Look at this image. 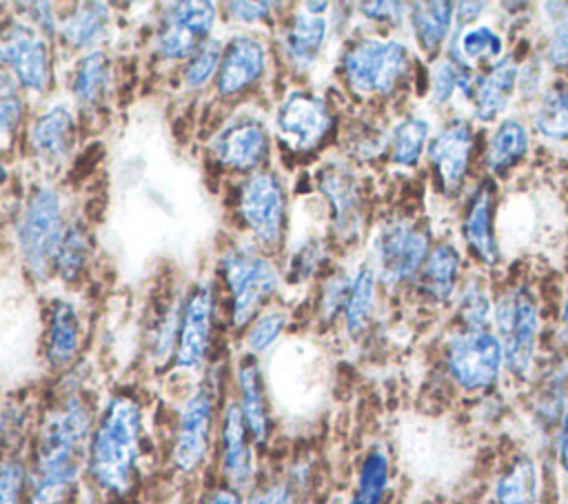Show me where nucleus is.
<instances>
[{"mask_svg": "<svg viewBox=\"0 0 568 504\" xmlns=\"http://www.w3.org/2000/svg\"><path fill=\"white\" fill-rule=\"evenodd\" d=\"M80 389L53 397L38 415L27 451V504H75L95 424Z\"/></svg>", "mask_w": 568, "mask_h": 504, "instance_id": "f257e3e1", "label": "nucleus"}, {"mask_svg": "<svg viewBox=\"0 0 568 504\" xmlns=\"http://www.w3.org/2000/svg\"><path fill=\"white\" fill-rule=\"evenodd\" d=\"M144 457V406L126 391L113 393L95 413L84 477L106 500H126Z\"/></svg>", "mask_w": 568, "mask_h": 504, "instance_id": "f03ea898", "label": "nucleus"}, {"mask_svg": "<svg viewBox=\"0 0 568 504\" xmlns=\"http://www.w3.org/2000/svg\"><path fill=\"white\" fill-rule=\"evenodd\" d=\"M226 397L220 395L217 382L206 375L180 404L171 435L169 462L180 475H195L209 462L215 446L217 422Z\"/></svg>", "mask_w": 568, "mask_h": 504, "instance_id": "7ed1b4c3", "label": "nucleus"}, {"mask_svg": "<svg viewBox=\"0 0 568 504\" xmlns=\"http://www.w3.org/2000/svg\"><path fill=\"white\" fill-rule=\"evenodd\" d=\"M220 269L231 298V326L246 331L275 293L277 271L264 255L246 244L226 249L220 258Z\"/></svg>", "mask_w": 568, "mask_h": 504, "instance_id": "20e7f679", "label": "nucleus"}, {"mask_svg": "<svg viewBox=\"0 0 568 504\" xmlns=\"http://www.w3.org/2000/svg\"><path fill=\"white\" fill-rule=\"evenodd\" d=\"M67 226L62 202L55 189L36 187L16 222V242L27 269L36 275H47L53 269Z\"/></svg>", "mask_w": 568, "mask_h": 504, "instance_id": "39448f33", "label": "nucleus"}, {"mask_svg": "<svg viewBox=\"0 0 568 504\" xmlns=\"http://www.w3.org/2000/svg\"><path fill=\"white\" fill-rule=\"evenodd\" d=\"M410 64L406 44L390 38H366L355 42L342 58L348 87L359 95L390 93Z\"/></svg>", "mask_w": 568, "mask_h": 504, "instance_id": "423d86ee", "label": "nucleus"}, {"mask_svg": "<svg viewBox=\"0 0 568 504\" xmlns=\"http://www.w3.org/2000/svg\"><path fill=\"white\" fill-rule=\"evenodd\" d=\"M497 337L504 351V369L515 377H528L535 362L539 315L526 289H513L495 306Z\"/></svg>", "mask_w": 568, "mask_h": 504, "instance_id": "0eeeda50", "label": "nucleus"}, {"mask_svg": "<svg viewBox=\"0 0 568 504\" xmlns=\"http://www.w3.org/2000/svg\"><path fill=\"white\" fill-rule=\"evenodd\" d=\"M257 446L233 397H226L215 435L217 480L246 493L262 475L257 466Z\"/></svg>", "mask_w": 568, "mask_h": 504, "instance_id": "6e6552de", "label": "nucleus"}, {"mask_svg": "<svg viewBox=\"0 0 568 504\" xmlns=\"http://www.w3.org/2000/svg\"><path fill=\"white\" fill-rule=\"evenodd\" d=\"M446 369L462 391L490 389L504 369L499 337L490 331H462L446 344Z\"/></svg>", "mask_w": 568, "mask_h": 504, "instance_id": "1a4fd4ad", "label": "nucleus"}, {"mask_svg": "<svg viewBox=\"0 0 568 504\" xmlns=\"http://www.w3.org/2000/svg\"><path fill=\"white\" fill-rule=\"evenodd\" d=\"M237 213L262 246H277L286 229V195L273 171H253L240 189Z\"/></svg>", "mask_w": 568, "mask_h": 504, "instance_id": "9d476101", "label": "nucleus"}, {"mask_svg": "<svg viewBox=\"0 0 568 504\" xmlns=\"http://www.w3.org/2000/svg\"><path fill=\"white\" fill-rule=\"evenodd\" d=\"M428 231L397 220L384 224L371 242V269L386 284H397L410 278L426 260Z\"/></svg>", "mask_w": 568, "mask_h": 504, "instance_id": "9b49d317", "label": "nucleus"}, {"mask_svg": "<svg viewBox=\"0 0 568 504\" xmlns=\"http://www.w3.org/2000/svg\"><path fill=\"white\" fill-rule=\"evenodd\" d=\"M215 324V295L209 282H200L180 309L173 369L197 373L209 364Z\"/></svg>", "mask_w": 568, "mask_h": 504, "instance_id": "f8f14e48", "label": "nucleus"}, {"mask_svg": "<svg viewBox=\"0 0 568 504\" xmlns=\"http://www.w3.org/2000/svg\"><path fill=\"white\" fill-rule=\"evenodd\" d=\"M333 118L326 100L313 91H288L275 111V131L295 153L313 151L331 131Z\"/></svg>", "mask_w": 568, "mask_h": 504, "instance_id": "ddd939ff", "label": "nucleus"}, {"mask_svg": "<svg viewBox=\"0 0 568 504\" xmlns=\"http://www.w3.org/2000/svg\"><path fill=\"white\" fill-rule=\"evenodd\" d=\"M215 20V2L189 0L166 4L158 36L155 49L166 60L191 58L202 42L209 40Z\"/></svg>", "mask_w": 568, "mask_h": 504, "instance_id": "4468645a", "label": "nucleus"}, {"mask_svg": "<svg viewBox=\"0 0 568 504\" xmlns=\"http://www.w3.org/2000/svg\"><path fill=\"white\" fill-rule=\"evenodd\" d=\"M0 64L11 67L13 78L29 91H44L51 80L49 42L40 29L11 22L0 29Z\"/></svg>", "mask_w": 568, "mask_h": 504, "instance_id": "2eb2a0df", "label": "nucleus"}, {"mask_svg": "<svg viewBox=\"0 0 568 504\" xmlns=\"http://www.w3.org/2000/svg\"><path fill=\"white\" fill-rule=\"evenodd\" d=\"M209 151L213 160L229 171H255L268 153V131L262 120L253 115L233 118L213 135Z\"/></svg>", "mask_w": 568, "mask_h": 504, "instance_id": "dca6fc26", "label": "nucleus"}, {"mask_svg": "<svg viewBox=\"0 0 568 504\" xmlns=\"http://www.w3.org/2000/svg\"><path fill=\"white\" fill-rule=\"evenodd\" d=\"M233 384H235V393L231 397L237 402L244 415V422L251 431V437L255 446L262 451L266 448L273 435V415H271V404H268L260 360L244 353L235 364Z\"/></svg>", "mask_w": 568, "mask_h": 504, "instance_id": "f3484780", "label": "nucleus"}, {"mask_svg": "<svg viewBox=\"0 0 568 504\" xmlns=\"http://www.w3.org/2000/svg\"><path fill=\"white\" fill-rule=\"evenodd\" d=\"M266 69L264 44L248 33L235 36L222 53L220 69L215 75V89L220 95L231 98L251 89Z\"/></svg>", "mask_w": 568, "mask_h": 504, "instance_id": "a211bd4d", "label": "nucleus"}, {"mask_svg": "<svg viewBox=\"0 0 568 504\" xmlns=\"http://www.w3.org/2000/svg\"><path fill=\"white\" fill-rule=\"evenodd\" d=\"M82 346V324L75 306L58 300L49 309L42 355L49 369L67 371L75 364Z\"/></svg>", "mask_w": 568, "mask_h": 504, "instance_id": "6ab92c4d", "label": "nucleus"}, {"mask_svg": "<svg viewBox=\"0 0 568 504\" xmlns=\"http://www.w3.org/2000/svg\"><path fill=\"white\" fill-rule=\"evenodd\" d=\"M473 149V131L466 120H450L428 144L433 167L446 189H457L466 175Z\"/></svg>", "mask_w": 568, "mask_h": 504, "instance_id": "aec40b11", "label": "nucleus"}, {"mask_svg": "<svg viewBox=\"0 0 568 504\" xmlns=\"http://www.w3.org/2000/svg\"><path fill=\"white\" fill-rule=\"evenodd\" d=\"M75 122L67 107H51L38 115L29 129L31 151L47 164L62 162L73 144Z\"/></svg>", "mask_w": 568, "mask_h": 504, "instance_id": "412c9836", "label": "nucleus"}, {"mask_svg": "<svg viewBox=\"0 0 568 504\" xmlns=\"http://www.w3.org/2000/svg\"><path fill=\"white\" fill-rule=\"evenodd\" d=\"M390 484V457L384 446L375 444L362 455L344 504H388Z\"/></svg>", "mask_w": 568, "mask_h": 504, "instance_id": "4be33fe9", "label": "nucleus"}, {"mask_svg": "<svg viewBox=\"0 0 568 504\" xmlns=\"http://www.w3.org/2000/svg\"><path fill=\"white\" fill-rule=\"evenodd\" d=\"M320 187L333 204L335 229L342 238H353L359 229V193L348 169L333 164L320 175Z\"/></svg>", "mask_w": 568, "mask_h": 504, "instance_id": "5701e85b", "label": "nucleus"}, {"mask_svg": "<svg viewBox=\"0 0 568 504\" xmlns=\"http://www.w3.org/2000/svg\"><path fill=\"white\" fill-rule=\"evenodd\" d=\"M324 40H326L324 16L311 13V11H297L284 31L282 49L291 67L304 71L315 62Z\"/></svg>", "mask_w": 568, "mask_h": 504, "instance_id": "b1692460", "label": "nucleus"}, {"mask_svg": "<svg viewBox=\"0 0 568 504\" xmlns=\"http://www.w3.org/2000/svg\"><path fill=\"white\" fill-rule=\"evenodd\" d=\"M495 504H539V468L528 453L515 455L493 484Z\"/></svg>", "mask_w": 568, "mask_h": 504, "instance_id": "393cba45", "label": "nucleus"}, {"mask_svg": "<svg viewBox=\"0 0 568 504\" xmlns=\"http://www.w3.org/2000/svg\"><path fill=\"white\" fill-rule=\"evenodd\" d=\"M462 233L477 258H481L486 264L497 262L499 246H497L495 224H493V191L488 187H481L468 202V209L462 222Z\"/></svg>", "mask_w": 568, "mask_h": 504, "instance_id": "a878e982", "label": "nucleus"}, {"mask_svg": "<svg viewBox=\"0 0 568 504\" xmlns=\"http://www.w3.org/2000/svg\"><path fill=\"white\" fill-rule=\"evenodd\" d=\"M517 84V67L510 58H504L490 67L486 75H481L473 87L475 115L484 122L497 118L501 113L515 91Z\"/></svg>", "mask_w": 568, "mask_h": 504, "instance_id": "bb28decb", "label": "nucleus"}, {"mask_svg": "<svg viewBox=\"0 0 568 504\" xmlns=\"http://www.w3.org/2000/svg\"><path fill=\"white\" fill-rule=\"evenodd\" d=\"M109 7L104 2H82L75 11L67 13L62 22H58V36L73 49L91 47L100 40L106 29Z\"/></svg>", "mask_w": 568, "mask_h": 504, "instance_id": "cd10ccee", "label": "nucleus"}, {"mask_svg": "<svg viewBox=\"0 0 568 504\" xmlns=\"http://www.w3.org/2000/svg\"><path fill=\"white\" fill-rule=\"evenodd\" d=\"M528 151V131L517 118H506L497 124L488 140L486 164L493 173L515 167Z\"/></svg>", "mask_w": 568, "mask_h": 504, "instance_id": "c85d7f7f", "label": "nucleus"}, {"mask_svg": "<svg viewBox=\"0 0 568 504\" xmlns=\"http://www.w3.org/2000/svg\"><path fill=\"white\" fill-rule=\"evenodd\" d=\"M457 271H459L457 249L448 242L437 244L422 264V273H419L422 278L419 280H422L424 291L435 300L448 298L455 289Z\"/></svg>", "mask_w": 568, "mask_h": 504, "instance_id": "c756f323", "label": "nucleus"}, {"mask_svg": "<svg viewBox=\"0 0 568 504\" xmlns=\"http://www.w3.org/2000/svg\"><path fill=\"white\" fill-rule=\"evenodd\" d=\"M410 24L424 51H435L453 24L450 2H417L410 7Z\"/></svg>", "mask_w": 568, "mask_h": 504, "instance_id": "7c9ffc66", "label": "nucleus"}, {"mask_svg": "<svg viewBox=\"0 0 568 504\" xmlns=\"http://www.w3.org/2000/svg\"><path fill=\"white\" fill-rule=\"evenodd\" d=\"M373 309H375V273L371 266H359L351 280V291L344 306V320L351 335H357L366 329Z\"/></svg>", "mask_w": 568, "mask_h": 504, "instance_id": "2f4dec72", "label": "nucleus"}, {"mask_svg": "<svg viewBox=\"0 0 568 504\" xmlns=\"http://www.w3.org/2000/svg\"><path fill=\"white\" fill-rule=\"evenodd\" d=\"M109 82V62L102 51H89L78 60L73 95L82 104H98Z\"/></svg>", "mask_w": 568, "mask_h": 504, "instance_id": "473e14b6", "label": "nucleus"}, {"mask_svg": "<svg viewBox=\"0 0 568 504\" xmlns=\"http://www.w3.org/2000/svg\"><path fill=\"white\" fill-rule=\"evenodd\" d=\"M537 131L548 140H568V87H550L535 113Z\"/></svg>", "mask_w": 568, "mask_h": 504, "instance_id": "72a5a7b5", "label": "nucleus"}, {"mask_svg": "<svg viewBox=\"0 0 568 504\" xmlns=\"http://www.w3.org/2000/svg\"><path fill=\"white\" fill-rule=\"evenodd\" d=\"M501 36L486 24L464 29L455 40V56L462 64L493 60L501 53Z\"/></svg>", "mask_w": 568, "mask_h": 504, "instance_id": "f704fd0d", "label": "nucleus"}, {"mask_svg": "<svg viewBox=\"0 0 568 504\" xmlns=\"http://www.w3.org/2000/svg\"><path fill=\"white\" fill-rule=\"evenodd\" d=\"M428 122L422 118H404L395 131H393V140H390V153H393V162L402 164V167H413L417 164L419 155H422V147L428 138Z\"/></svg>", "mask_w": 568, "mask_h": 504, "instance_id": "c9c22d12", "label": "nucleus"}, {"mask_svg": "<svg viewBox=\"0 0 568 504\" xmlns=\"http://www.w3.org/2000/svg\"><path fill=\"white\" fill-rule=\"evenodd\" d=\"M87 260H89V238H87L84 226L80 222H75L64 233V240L60 244V251H58L53 269L64 280H78V275L82 273Z\"/></svg>", "mask_w": 568, "mask_h": 504, "instance_id": "e433bc0d", "label": "nucleus"}, {"mask_svg": "<svg viewBox=\"0 0 568 504\" xmlns=\"http://www.w3.org/2000/svg\"><path fill=\"white\" fill-rule=\"evenodd\" d=\"M284 326H286L284 311H262L244 331L246 355L260 357L262 353H266L277 342Z\"/></svg>", "mask_w": 568, "mask_h": 504, "instance_id": "4c0bfd02", "label": "nucleus"}, {"mask_svg": "<svg viewBox=\"0 0 568 504\" xmlns=\"http://www.w3.org/2000/svg\"><path fill=\"white\" fill-rule=\"evenodd\" d=\"M0 504H27V455L0 453Z\"/></svg>", "mask_w": 568, "mask_h": 504, "instance_id": "58836bf2", "label": "nucleus"}, {"mask_svg": "<svg viewBox=\"0 0 568 504\" xmlns=\"http://www.w3.org/2000/svg\"><path fill=\"white\" fill-rule=\"evenodd\" d=\"M224 53V44L215 38H209L197 47V51L189 58L184 67V84L186 89L204 87L213 75H217L220 60Z\"/></svg>", "mask_w": 568, "mask_h": 504, "instance_id": "ea45409f", "label": "nucleus"}, {"mask_svg": "<svg viewBox=\"0 0 568 504\" xmlns=\"http://www.w3.org/2000/svg\"><path fill=\"white\" fill-rule=\"evenodd\" d=\"M244 504H311L284 475H262L246 493Z\"/></svg>", "mask_w": 568, "mask_h": 504, "instance_id": "a19ab883", "label": "nucleus"}, {"mask_svg": "<svg viewBox=\"0 0 568 504\" xmlns=\"http://www.w3.org/2000/svg\"><path fill=\"white\" fill-rule=\"evenodd\" d=\"M473 87H475L473 75L468 73V69L462 62L444 60L433 71V100L435 102H446L457 91H462L464 95H470Z\"/></svg>", "mask_w": 568, "mask_h": 504, "instance_id": "79ce46f5", "label": "nucleus"}, {"mask_svg": "<svg viewBox=\"0 0 568 504\" xmlns=\"http://www.w3.org/2000/svg\"><path fill=\"white\" fill-rule=\"evenodd\" d=\"M24 115V100L20 84L11 73L0 71V135L16 131Z\"/></svg>", "mask_w": 568, "mask_h": 504, "instance_id": "37998d69", "label": "nucleus"}, {"mask_svg": "<svg viewBox=\"0 0 568 504\" xmlns=\"http://www.w3.org/2000/svg\"><path fill=\"white\" fill-rule=\"evenodd\" d=\"M459 315L466 326V331H486V322L490 315V302L479 286H468L462 304H459Z\"/></svg>", "mask_w": 568, "mask_h": 504, "instance_id": "c03bdc74", "label": "nucleus"}, {"mask_svg": "<svg viewBox=\"0 0 568 504\" xmlns=\"http://www.w3.org/2000/svg\"><path fill=\"white\" fill-rule=\"evenodd\" d=\"M348 291H351V282L344 275H335L322 293V302H320V313L324 320H333L339 311H344L346 300H348Z\"/></svg>", "mask_w": 568, "mask_h": 504, "instance_id": "a18cd8bd", "label": "nucleus"}, {"mask_svg": "<svg viewBox=\"0 0 568 504\" xmlns=\"http://www.w3.org/2000/svg\"><path fill=\"white\" fill-rule=\"evenodd\" d=\"M548 60L557 69L568 73V20H564L552 29L548 40Z\"/></svg>", "mask_w": 568, "mask_h": 504, "instance_id": "49530a36", "label": "nucleus"}, {"mask_svg": "<svg viewBox=\"0 0 568 504\" xmlns=\"http://www.w3.org/2000/svg\"><path fill=\"white\" fill-rule=\"evenodd\" d=\"M197 504H244V493L217 480L202 491Z\"/></svg>", "mask_w": 568, "mask_h": 504, "instance_id": "de8ad7c7", "label": "nucleus"}, {"mask_svg": "<svg viewBox=\"0 0 568 504\" xmlns=\"http://www.w3.org/2000/svg\"><path fill=\"white\" fill-rule=\"evenodd\" d=\"M277 4L275 2H229L226 9L229 13L235 18V20H242V22H257V20H264L266 16H271Z\"/></svg>", "mask_w": 568, "mask_h": 504, "instance_id": "09e8293b", "label": "nucleus"}, {"mask_svg": "<svg viewBox=\"0 0 568 504\" xmlns=\"http://www.w3.org/2000/svg\"><path fill=\"white\" fill-rule=\"evenodd\" d=\"M359 9H362L364 16L373 18V20L393 22V24H397L399 18H402V13H404V11H402L404 4H399V2H362Z\"/></svg>", "mask_w": 568, "mask_h": 504, "instance_id": "8fccbe9b", "label": "nucleus"}, {"mask_svg": "<svg viewBox=\"0 0 568 504\" xmlns=\"http://www.w3.org/2000/svg\"><path fill=\"white\" fill-rule=\"evenodd\" d=\"M557 460L561 471L568 477V397H566V406L559 420V429H557Z\"/></svg>", "mask_w": 568, "mask_h": 504, "instance_id": "3c124183", "label": "nucleus"}, {"mask_svg": "<svg viewBox=\"0 0 568 504\" xmlns=\"http://www.w3.org/2000/svg\"><path fill=\"white\" fill-rule=\"evenodd\" d=\"M324 504H344V497H339V495H333V497H328Z\"/></svg>", "mask_w": 568, "mask_h": 504, "instance_id": "603ef678", "label": "nucleus"}, {"mask_svg": "<svg viewBox=\"0 0 568 504\" xmlns=\"http://www.w3.org/2000/svg\"><path fill=\"white\" fill-rule=\"evenodd\" d=\"M564 324L568 326V295H566V304H564Z\"/></svg>", "mask_w": 568, "mask_h": 504, "instance_id": "864d4df0", "label": "nucleus"}]
</instances>
